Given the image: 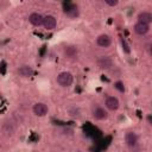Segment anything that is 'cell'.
Instances as JSON below:
<instances>
[{
  "label": "cell",
  "mask_w": 152,
  "mask_h": 152,
  "mask_svg": "<svg viewBox=\"0 0 152 152\" xmlns=\"http://www.w3.org/2000/svg\"><path fill=\"white\" fill-rule=\"evenodd\" d=\"M72 75L69 71H63L57 76V83L61 87H69L72 83Z\"/></svg>",
  "instance_id": "1"
},
{
  "label": "cell",
  "mask_w": 152,
  "mask_h": 152,
  "mask_svg": "<svg viewBox=\"0 0 152 152\" xmlns=\"http://www.w3.org/2000/svg\"><path fill=\"white\" fill-rule=\"evenodd\" d=\"M43 20H44V17L37 12H33L28 15V21L33 25V26H42L43 25Z\"/></svg>",
  "instance_id": "2"
},
{
  "label": "cell",
  "mask_w": 152,
  "mask_h": 152,
  "mask_svg": "<svg viewBox=\"0 0 152 152\" xmlns=\"http://www.w3.org/2000/svg\"><path fill=\"white\" fill-rule=\"evenodd\" d=\"M97 65H99L100 69H104L106 70V69H109L113 65V61L108 56H101L97 59Z\"/></svg>",
  "instance_id": "3"
},
{
  "label": "cell",
  "mask_w": 152,
  "mask_h": 152,
  "mask_svg": "<svg viewBox=\"0 0 152 152\" xmlns=\"http://www.w3.org/2000/svg\"><path fill=\"white\" fill-rule=\"evenodd\" d=\"M57 25V20L53 15H46L44 17V20H43V26L46 28V30H53Z\"/></svg>",
  "instance_id": "4"
},
{
  "label": "cell",
  "mask_w": 152,
  "mask_h": 152,
  "mask_svg": "<svg viewBox=\"0 0 152 152\" xmlns=\"http://www.w3.org/2000/svg\"><path fill=\"white\" fill-rule=\"evenodd\" d=\"M48 106L45 103H42V102H38L33 106V113L38 116H44L46 113H48Z\"/></svg>",
  "instance_id": "5"
},
{
  "label": "cell",
  "mask_w": 152,
  "mask_h": 152,
  "mask_svg": "<svg viewBox=\"0 0 152 152\" xmlns=\"http://www.w3.org/2000/svg\"><path fill=\"white\" fill-rule=\"evenodd\" d=\"M112 43V39L108 34H100L96 39V44L101 48H108Z\"/></svg>",
  "instance_id": "6"
},
{
  "label": "cell",
  "mask_w": 152,
  "mask_h": 152,
  "mask_svg": "<svg viewBox=\"0 0 152 152\" xmlns=\"http://www.w3.org/2000/svg\"><path fill=\"white\" fill-rule=\"evenodd\" d=\"M119 100L114 96H109L106 99V107L109 109V110H116L119 108Z\"/></svg>",
  "instance_id": "7"
},
{
  "label": "cell",
  "mask_w": 152,
  "mask_h": 152,
  "mask_svg": "<svg viewBox=\"0 0 152 152\" xmlns=\"http://www.w3.org/2000/svg\"><path fill=\"white\" fill-rule=\"evenodd\" d=\"M151 21H152V14L150 12L144 11V12H140L138 14V23H142V24L148 25Z\"/></svg>",
  "instance_id": "8"
},
{
  "label": "cell",
  "mask_w": 152,
  "mask_h": 152,
  "mask_svg": "<svg viewBox=\"0 0 152 152\" xmlns=\"http://www.w3.org/2000/svg\"><path fill=\"white\" fill-rule=\"evenodd\" d=\"M150 31V25H146V24H142V23H137L134 25V32L137 34H146L147 32Z\"/></svg>",
  "instance_id": "9"
},
{
  "label": "cell",
  "mask_w": 152,
  "mask_h": 152,
  "mask_svg": "<svg viewBox=\"0 0 152 152\" xmlns=\"http://www.w3.org/2000/svg\"><path fill=\"white\" fill-rule=\"evenodd\" d=\"M125 141H126V144L128 145V146H135L137 145V142H138V135L134 133V132H128V133H126V135H125Z\"/></svg>",
  "instance_id": "10"
},
{
  "label": "cell",
  "mask_w": 152,
  "mask_h": 152,
  "mask_svg": "<svg viewBox=\"0 0 152 152\" xmlns=\"http://www.w3.org/2000/svg\"><path fill=\"white\" fill-rule=\"evenodd\" d=\"M64 12H65V14H66L68 17H70V18H75V17L78 15L77 6H75V5H72V4H68V6L65 7Z\"/></svg>",
  "instance_id": "11"
},
{
  "label": "cell",
  "mask_w": 152,
  "mask_h": 152,
  "mask_svg": "<svg viewBox=\"0 0 152 152\" xmlns=\"http://www.w3.org/2000/svg\"><path fill=\"white\" fill-rule=\"evenodd\" d=\"M93 116H94L96 120H103V119L107 118V112H106L103 108L97 107V108H95V109L93 110Z\"/></svg>",
  "instance_id": "12"
},
{
  "label": "cell",
  "mask_w": 152,
  "mask_h": 152,
  "mask_svg": "<svg viewBox=\"0 0 152 152\" xmlns=\"http://www.w3.org/2000/svg\"><path fill=\"white\" fill-rule=\"evenodd\" d=\"M64 55L68 58H75L77 56V48L74 45H69L64 49Z\"/></svg>",
  "instance_id": "13"
},
{
  "label": "cell",
  "mask_w": 152,
  "mask_h": 152,
  "mask_svg": "<svg viewBox=\"0 0 152 152\" xmlns=\"http://www.w3.org/2000/svg\"><path fill=\"white\" fill-rule=\"evenodd\" d=\"M18 74H19L20 76H23V77H30V76L33 74V70H32V68L28 66V65H23V66H20V68L18 69Z\"/></svg>",
  "instance_id": "14"
},
{
  "label": "cell",
  "mask_w": 152,
  "mask_h": 152,
  "mask_svg": "<svg viewBox=\"0 0 152 152\" xmlns=\"http://www.w3.org/2000/svg\"><path fill=\"white\" fill-rule=\"evenodd\" d=\"M114 87L120 91V93H124L125 91V86H124V83L122 82H120V81H118V82H115V84H114Z\"/></svg>",
  "instance_id": "15"
},
{
  "label": "cell",
  "mask_w": 152,
  "mask_h": 152,
  "mask_svg": "<svg viewBox=\"0 0 152 152\" xmlns=\"http://www.w3.org/2000/svg\"><path fill=\"white\" fill-rule=\"evenodd\" d=\"M121 45H122V49H124V51H125L126 53H129V52H131V49H129V46L127 45V43H126L124 39H121Z\"/></svg>",
  "instance_id": "16"
},
{
  "label": "cell",
  "mask_w": 152,
  "mask_h": 152,
  "mask_svg": "<svg viewBox=\"0 0 152 152\" xmlns=\"http://www.w3.org/2000/svg\"><path fill=\"white\" fill-rule=\"evenodd\" d=\"M104 4H107L108 6H116L118 0H104Z\"/></svg>",
  "instance_id": "17"
}]
</instances>
